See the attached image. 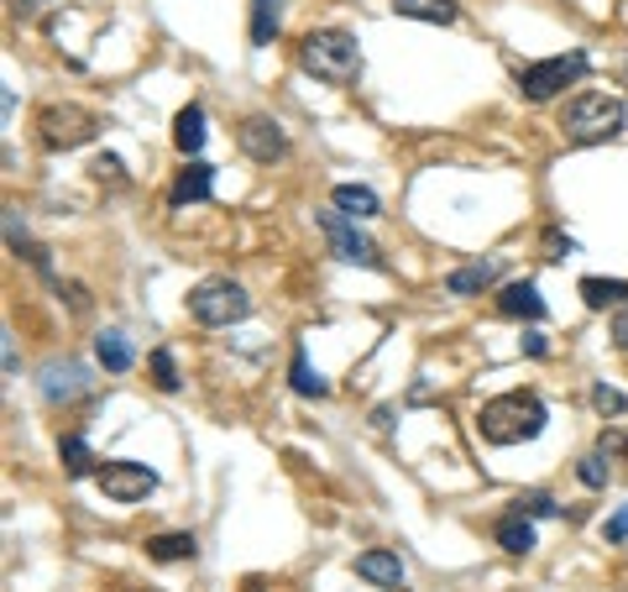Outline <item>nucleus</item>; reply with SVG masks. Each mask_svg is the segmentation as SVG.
Segmentation results:
<instances>
[{"label": "nucleus", "mask_w": 628, "mask_h": 592, "mask_svg": "<svg viewBox=\"0 0 628 592\" xmlns=\"http://www.w3.org/2000/svg\"><path fill=\"white\" fill-rule=\"evenodd\" d=\"M153 383L163 388V394H178V362L168 346H157L153 352Z\"/></svg>", "instance_id": "obj_25"}, {"label": "nucleus", "mask_w": 628, "mask_h": 592, "mask_svg": "<svg viewBox=\"0 0 628 592\" xmlns=\"http://www.w3.org/2000/svg\"><path fill=\"white\" fill-rule=\"evenodd\" d=\"M628 456V440H624V435H603V456Z\"/></svg>", "instance_id": "obj_32"}, {"label": "nucleus", "mask_w": 628, "mask_h": 592, "mask_svg": "<svg viewBox=\"0 0 628 592\" xmlns=\"http://www.w3.org/2000/svg\"><path fill=\"white\" fill-rule=\"evenodd\" d=\"M174 147L184 158H199V147H205V111L199 105H184L174 121Z\"/></svg>", "instance_id": "obj_18"}, {"label": "nucleus", "mask_w": 628, "mask_h": 592, "mask_svg": "<svg viewBox=\"0 0 628 592\" xmlns=\"http://www.w3.org/2000/svg\"><path fill=\"white\" fill-rule=\"evenodd\" d=\"M283 32V0H252V48H273Z\"/></svg>", "instance_id": "obj_19"}, {"label": "nucleus", "mask_w": 628, "mask_h": 592, "mask_svg": "<svg viewBox=\"0 0 628 592\" xmlns=\"http://www.w3.org/2000/svg\"><path fill=\"white\" fill-rule=\"evenodd\" d=\"M95 174L100 178H121V158H111V153H105V158H95Z\"/></svg>", "instance_id": "obj_31"}, {"label": "nucleus", "mask_w": 628, "mask_h": 592, "mask_svg": "<svg viewBox=\"0 0 628 592\" xmlns=\"http://www.w3.org/2000/svg\"><path fill=\"white\" fill-rule=\"evenodd\" d=\"M38 132L53 153H74V147L100 137V116L95 111H84V105H48V111L38 116Z\"/></svg>", "instance_id": "obj_5"}, {"label": "nucleus", "mask_w": 628, "mask_h": 592, "mask_svg": "<svg viewBox=\"0 0 628 592\" xmlns=\"http://www.w3.org/2000/svg\"><path fill=\"white\" fill-rule=\"evenodd\" d=\"M613 341H618V352H628V304L618 310V320H613Z\"/></svg>", "instance_id": "obj_30"}, {"label": "nucleus", "mask_w": 628, "mask_h": 592, "mask_svg": "<svg viewBox=\"0 0 628 592\" xmlns=\"http://www.w3.org/2000/svg\"><path fill=\"white\" fill-rule=\"evenodd\" d=\"M571 252H576V241H561V237H550V257H571Z\"/></svg>", "instance_id": "obj_34"}, {"label": "nucleus", "mask_w": 628, "mask_h": 592, "mask_svg": "<svg viewBox=\"0 0 628 592\" xmlns=\"http://www.w3.org/2000/svg\"><path fill=\"white\" fill-rule=\"evenodd\" d=\"M210 195H216V168L195 158L189 168H184V174L174 178V195H168V199H174L178 210H184V205H199V199H210Z\"/></svg>", "instance_id": "obj_12"}, {"label": "nucleus", "mask_w": 628, "mask_h": 592, "mask_svg": "<svg viewBox=\"0 0 628 592\" xmlns=\"http://www.w3.org/2000/svg\"><path fill=\"white\" fill-rule=\"evenodd\" d=\"M582 74H587V53H555V59H545V63H530V69L519 74V90H524V100L545 105V100L566 95V84H576Z\"/></svg>", "instance_id": "obj_4"}, {"label": "nucleus", "mask_w": 628, "mask_h": 592, "mask_svg": "<svg viewBox=\"0 0 628 592\" xmlns=\"http://www.w3.org/2000/svg\"><path fill=\"white\" fill-rule=\"evenodd\" d=\"M335 210H346L352 220H373L383 216V199L367 189V184H335V195H331Z\"/></svg>", "instance_id": "obj_14"}, {"label": "nucleus", "mask_w": 628, "mask_h": 592, "mask_svg": "<svg viewBox=\"0 0 628 592\" xmlns=\"http://www.w3.org/2000/svg\"><path fill=\"white\" fill-rule=\"evenodd\" d=\"M95 482L111 503H142V498L157 488V472L153 467H142V461H100Z\"/></svg>", "instance_id": "obj_8"}, {"label": "nucleus", "mask_w": 628, "mask_h": 592, "mask_svg": "<svg viewBox=\"0 0 628 592\" xmlns=\"http://www.w3.org/2000/svg\"><path fill=\"white\" fill-rule=\"evenodd\" d=\"M247 310H252V299L231 278H210V283H199L189 294V315L199 325H231V320H247Z\"/></svg>", "instance_id": "obj_6"}, {"label": "nucleus", "mask_w": 628, "mask_h": 592, "mask_svg": "<svg viewBox=\"0 0 628 592\" xmlns=\"http://www.w3.org/2000/svg\"><path fill=\"white\" fill-rule=\"evenodd\" d=\"M519 513H530V519H550V513H555V498L534 488V494L519 498Z\"/></svg>", "instance_id": "obj_27"}, {"label": "nucleus", "mask_w": 628, "mask_h": 592, "mask_svg": "<svg viewBox=\"0 0 628 592\" xmlns=\"http://www.w3.org/2000/svg\"><path fill=\"white\" fill-rule=\"evenodd\" d=\"M393 11L409 21H435V27H451L456 21V0H393Z\"/></svg>", "instance_id": "obj_21"}, {"label": "nucleus", "mask_w": 628, "mask_h": 592, "mask_svg": "<svg viewBox=\"0 0 628 592\" xmlns=\"http://www.w3.org/2000/svg\"><path fill=\"white\" fill-rule=\"evenodd\" d=\"M582 304L587 310H624L628 283L624 278H582Z\"/></svg>", "instance_id": "obj_16"}, {"label": "nucleus", "mask_w": 628, "mask_h": 592, "mask_svg": "<svg viewBox=\"0 0 628 592\" xmlns=\"http://www.w3.org/2000/svg\"><path fill=\"white\" fill-rule=\"evenodd\" d=\"M84 388H90V377H84L78 362H48V373H42V398H48V404H69V398H78Z\"/></svg>", "instance_id": "obj_11"}, {"label": "nucleus", "mask_w": 628, "mask_h": 592, "mask_svg": "<svg viewBox=\"0 0 628 592\" xmlns=\"http://www.w3.org/2000/svg\"><path fill=\"white\" fill-rule=\"evenodd\" d=\"M236 142H241V153L257 163H273L289 153V137H283V126L273 116H247L236 126Z\"/></svg>", "instance_id": "obj_9"}, {"label": "nucleus", "mask_w": 628, "mask_h": 592, "mask_svg": "<svg viewBox=\"0 0 628 592\" xmlns=\"http://www.w3.org/2000/svg\"><path fill=\"white\" fill-rule=\"evenodd\" d=\"M356 577H362V582H373V588H383V592H398L404 582H409L404 561H398L393 551H362V555H356Z\"/></svg>", "instance_id": "obj_10"}, {"label": "nucleus", "mask_w": 628, "mask_h": 592, "mask_svg": "<svg viewBox=\"0 0 628 592\" xmlns=\"http://www.w3.org/2000/svg\"><path fill=\"white\" fill-rule=\"evenodd\" d=\"M524 352H530V356H545V336H540V331H524Z\"/></svg>", "instance_id": "obj_33"}, {"label": "nucleus", "mask_w": 628, "mask_h": 592, "mask_svg": "<svg viewBox=\"0 0 628 592\" xmlns=\"http://www.w3.org/2000/svg\"><path fill=\"white\" fill-rule=\"evenodd\" d=\"M59 456H63V467H69V477H95V451H90V440L84 435H63L59 440Z\"/></svg>", "instance_id": "obj_23"}, {"label": "nucleus", "mask_w": 628, "mask_h": 592, "mask_svg": "<svg viewBox=\"0 0 628 592\" xmlns=\"http://www.w3.org/2000/svg\"><path fill=\"white\" fill-rule=\"evenodd\" d=\"M95 356L105 373H132V362H137V352H132V341L121 336V331H100L95 336Z\"/></svg>", "instance_id": "obj_17"}, {"label": "nucleus", "mask_w": 628, "mask_h": 592, "mask_svg": "<svg viewBox=\"0 0 628 592\" xmlns=\"http://www.w3.org/2000/svg\"><path fill=\"white\" fill-rule=\"evenodd\" d=\"M299 63L325 84H356V74H362V48H356L352 32L320 27V32H310V38L299 42Z\"/></svg>", "instance_id": "obj_2"}, {"label": "nucleus", "mask_w": 628, "mask_h": 592, "mask_svg": "<svg viewBox=\"0 0 628 592\" xmlns=\"http://www.w3.org/2000/svg\"><path fill=\"white\" fill-rule=\"evenodd\" d=\"M289 383H294V394H304V398H325L331 394V383H325V377L314 373L310 367V352H304V346H299L294 352V367H289Z\"/></svg>", "instance_id": "obj_24"}, {"label": "nucleus", "mask_w": 628, "mask_h": 592, "mask_svg": "<svg viewBox=\"0 0 628 592\" xmlns=\"http://www.w3.org/2000/svg\"><path fill=\"white\" fill-rule=\"evenodd\" d=\"M603 534H608L613 546H624V540H628V503H624V509H618V513H613L608 525H603Z\"/></svg>", "instance_id": "obj_29"}, {"label": "nucleus", "mask_w": 628, "mask_h": 592, "mask_svg": "<svg viewBox=\"0 0 628 592\" xmlns=\"http://www.w3.org/2000/svg\"><path fill=\"white\" fill-rule=\"evenodd\" d=\"M320 231L331 237V252L341 262H356V268H383V252H377V241H367L356 231V220L346 210H320Z\"/></svg>", "instance_id": "obj_7"}, {"label": "nucleus", "mask_w": 628, "mask_h": 592, "mask_svg": "<svg viewBox=\"0 0 628 592\" xmlns=\"http://www.w3.org/2000/svg\"><path fill=\"white\" fill-rule=\"evenodd\" d=\"M498 310H503L509 320H530V325H540V320H545V299H540L534 283H509V289L498 294Z\"/></svg>", "instance_id": "obj_13"}, {"label": "nucleus", "mask_w": 628, "mask_h": 592, "mask_svg": "<svg viewBox=\"0 0 628 592\" xmlns=\"http://www.w3.org/2000/svg\"><path fill=\"white\" fill-rule=\"evenodd\" d=\"M624 100L618 95H576L566 105V116H561V132H566V142H582V147H592V142H608L624 132Z\"/></svg>", "instance_id": "obj_3"}, {"label": "nucleus", "mask_w": 628, "mask_h": 592, "mask_svg": "<svg viewBox=\"0 0 628 592\" xmlns=\"http://www.w3.org/2000/svg\"><path fill=\"white\" fill-rule=\"evenodd\" d=\"M147 555H153V561H195V555H199V540H195L189 530L153 534V540H147Z\"/></svg>", "instance_id": "obj_20"}, {"label": "nucleus", "mask_w": 628, "mask_h": 592, "mask_svg": "<svg viewBox=\"0 0 628 592\" xmlns=\"http://www.w3.org/2000/svg\"><path fill=\"white\" fill-rule=\"evenodd\" d=\"M592 404H597V415H613V419H618V415L628 409V398L618 394L613 383H597V388H592Z\"/></svg>", "instance_id": "obj_26"}, {"label": "nucleus", "mask_w": 628, "mask_h": 592, "mask_svg": "<svg viewBox=\"0 0 628 592\" xmlns=\"http://www.w3.org/2000/svg\"><path fill=\"white\" fill-rule=\"evenodd\" d=\"M492 278H498V262H467V268H456V273L446 278V289L467 299V294H482Z\"/></svg>", "instance_id": "obj_22"}, {"label": "nucleus", "mask_w": 628, "mask_h": 592, "mask_svg": "<svg viewBox=\"0 0 628 592\" xmlns=\"http://www.w3.org/2000/svg\"><path fill=\"white\" fill-rule=\"evenodd\" d=\"M582 482H587V488H608V467H603V456H587V461H582Z\"/></svg>", "instance_id": "obj_28"}, {"label": "nucleus", "mask_w": 628, "mask_h": 592, "mask_svg": "<svg viewBox=\"0 0 628 592\" xmlns=\"http://www.w3.org/2000/svg\"><path fill=\"white\" fill-rule=\"evenodd\" d=\"M492 534H498V546H503L509 555H530L534 546H540V540H534L530 513H519V509L503 513V519H498V530H492Z\"/></svg>", "instance_id": "obj_15"}, {"label": "nucleus", "mask_w": 628, "mask_h": 592, "mask_svg": "<svg viewBox=\"0 0 628 592\" xmlns=\"http://www.w3.org/2000/svg\"><path fill=\"white\" fill-rule=\"evenodd\" d=\"M550 409L540 404V394H498L482 404V415H477V435L488 440V446H519V440H534V435L545 430Z\"/></svg>", "instance_id": "obj_1"}]
</instances>
